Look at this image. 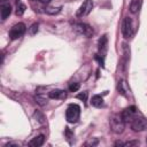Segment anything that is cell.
Here are the masks:
<instances>
[{"label":"cell","instance_id":"obj_4","mask_svg":"<svg viewBox=\"0 0 147 147\" xmlns=\"http://www.w3.org/2000/svg\"><path fill=\"white\" fill-rule=\"evenodd\" d=\"M72 28H74V30H75L77 33L83 34V36H85V37H87V38L92 37V36L94 34L93 28L90 26V25L86 24V23H75Z\"/></svg>","mask_w":147,"mask_h":147},{"label":"cell","instance_id":"obj_2","mask_svg":"<svg viewBox=\"0 0 147 147\" xmlns=\"http://www.w3.org/2000/svg\"><path fill=\"white\" fill-rule=\"evenodd\" d=\"M80 116V107L77 103H71L65 110V118L69 123H76Z\"/></svg>","mask_w":147,"mask_h":147},{"label":"cell","instance_id":"obj_11","mask_svg":"<svg viewBox=\"0 0 147 147\" xmlns=\"http://www.w3.org/2000/svg\"><path fill=\"white\" fill-rule=\"evenodd\" d=\"M0 11H1V18L6 20L11 13V6L8 2H3L1 5V7H0Z\"/></svg>","mask_w":147,"mask_h":147},{"label":"cell","instance_id":"obj_5","mask_svg":"<svg viewBox=\"0 0 147 147\" xmlns=\"http://www.w3.org/2000/svg\"><path fill=\"white\" fill-rule=\"evenodd\" d=\"M122 33L125 39H129L133 36L134 29H133V22L130 17H125L122 23Z\"/></svg>","mask_w":147,"mask_h":147},{"label":"cell","instance_id":"obj_16","mask_svg":"<svg viewBox=\"0 0 147 147\" xmlns=\"http://www.w3.org/2000/svg\"><path fill=\"white\" fill-rule=\"evenodd\" d=\"M117 88H118V92H119L122 95H126L127 88H126V84H125V82H124V80L118 82V86H117Z\"/></svg>","mask_w":147,"mask_h":147},{"label":"cell","instance_id":"obj_7","mask_svg":"<svg viewBox=\"0 0 147 147\" xmlns=\"http://www.w3.org/2000/svg\"><path fill=\"white\" fill-rule=\"evenodd\" d=\"M93 9V0H85L80 7L77 9L76 11V16L77 17H83V16H86L91 13V10Z\"/></svg>","mask_w":147,"mask_h":147},{"label":"cell","instance_id":"obj_6","mask_svg":"<svg viewBox=\"0 0 147 147\" xmlns=\"http://www.w3.org/2000/svg\"><path fill=\"white\" fill-rule=\"evenodd\" d=\"M25 31H26L25 24L24 23H17V24H15L10 29V31H9V38L11 40H16V39L21 38L25 33Z\"/></svg>","mask_w":147,"mask_h":147},{"label":"cell","instance_id":"obj_23","mask_svg":"<svg viewBox=\"0 0 147 147\" xmlns=\"http://www.w3.org/2000/svg\"><path fill=\"white\" fill-rule=\"evenodd\" d=\"M136 145H139V141L138 140H133V141H127L124 144V147H127V146H136Z\"/></svg>","mask_w":147,"mask_h":147},{"label":"cell","instance_id":"obj_13","mask_svg":"<svg viewBox=\"0 0 147 147\" xmlns=\"http://www.w3.org/2000/svg\"><path fill=\"white\" fill-rule=\"evenodd\" d=\"M91 105L93 107H96V108L102 107L103 106V98L101 95H93L91 99Z\"/></svg>","mask_w":147,"mask_h":147},{"label":"cell","instance_id":"obj_3","mask_svg":"<svg viewBox=\"0 0 147 147\" xmlns=\"http://www.w3.org/2000/svg\"><path fill=\"white\" fill-rule=\"evenodd\" d=\"M130 125L134 132H141L147 129V118L144 116L136 115L134 118L130 122Z\"/></svg>","mask_w":147,"mask_h":147},{"label":"cell","instance_id":"obj_14","mask_svg":"<svg viewBox=\"0 0 147 147\" xmlns=\"http://www.w3.org/2000/svg\"><path fill=\"white\" fill-rule=\"evenodd\" d=\"M140 6H141V0H132L130 3V11L132 14H137L140 9Z\"/></svg>","mask_w":147,"mask_h":147},{"label":"cell","instance_id":"obj_18","mask_svg":"<svg viewBox=\"0 0 147 147\" xmlns=\"http://www.w3.org/2000/svg\"><path fill=\"white\" fill-rule=\"evenodd\" d=\"M34 117L37 118V121H38L39 123H41V124L45 123V116H44V114L40 113L39 110H36V111H34Z\"/></svg>","mask_w":147,"mask_h":147},{"label":"cell","instance_id":"obj_17","mask_svg":"<svg viewBox=\"0 0 147 147\" xmlns=\"http://www.w3.org/2000/svg\"><path fill=\"white\" fill-rule=\"evenodd\" d=\"M25 9H26L25 5H24V3H22L21 1H18V3H17V7H16V15H18V16H22V15L24 14Z\"/></svg>","mask_w":147,"mask_h":147},{"label":"cell","instance_id":"obj_20","mask_svg":"<svg viewBox=\"0 0 147 147\" xmlns=\"http://www.w3.org/2000/svg\"><path fill=\"white\" fill-rule=\"evenodd\" d=\"M36 101H37V103L40 105V106L47 105V99H46L45 96H42V95H37V96H36Z\"/></svg>","mask_w":147,"mask_h":147},{"label":"cell","instance_id":"obj_26","mask_svg":"<svg viewBox=\"0 0 147 147\" xmlns=\"http://www.w3.org/2000/svg\"><path fill=\"white\" fill-rule=\"evenodd\" d=\"M39 1H40V2H41V3H46V5H47V3H49V2H51V0H39Z\"/></svg>","mask_w":147,"mask_h":147},{"label":"cell","instance_id":"obj_19","mask_svg":"<svg viewBox=\"0 0 147 147\" xmlns=\"http://www.w3.org/2000/svg\"><path fill=\"white\" fill-rule=\"evenodd\" d=\"M79 87H80L79 83L72 82V83H70V84H69V91H70V92H77V91L79 90Z\"/></svg>","mask_w":147,"mask_h":147},{"label":"cell","instance_id":"obj_24","mask_svg":"<svg viewBox=\"0 0 147 147\" xmlns=\"http://www.w3.org/2000/svg\"><path fill=\"white\" fill-rule=\"evenodd\" d=\"M98 142H99V140H98V139H93V140L87 141V142H86V146H96V145H98Z\"/></svg>","mask_w":147,"mask_h":147},{"label":"cell","instance_id":"obj_22","mask_svg":"<svg viewBox=\"0 0 147 147\" xmlns=\"http://www.w3.org/2000/svg\"><path fill=\"white\" fill-rule=\"evenodd\" d=\"M37 32H38V24H32V26L30 28V33L36 34Z\"/></svg>","mask_w":147,"mask_h":147},{"label":"cell","instance_id":"obj_12","mask_svg":"<svg viewBox=\"0 0 147 147\" xmlns=\"http://www.w3.org/2000/svg\"><path fill=\"white\" fill-rule=\"evenodd\" d=\"M44 141H45V136L44 134H39L37 137H34L30 142L29 145L32 146V147H40L44 145Z\"/></svg>","mask_w":147,"mask_h":147},{"label":"cell","instance_id":"obj_15","mask_svg":"<svg viewBox=\"0 0 147 147\" xmlns=\"http://www.w3.org/2000/svg\"><path fill=\"white\" fill-rule=\"evenodd\" d=\"M61 7H46L45 8V13L49 14V15H56L61 11Z\"/></svg>","mask_w":147,"mask_h":147},{"label":"cell","instance_id":"obj_9","mask_svg":"<svg viewBox=\"0 0 147 147\" xmlns=\"http://www.w3.org/2000/svg\"><path fill=\"white\" fill-rule=\"evenodd\" d=\"M107 45H108V39H107V36L103 34L100 39H99V42H98V48H99V53L101 56L105 57V54L107 52Z\"/></svg>","mask_w":147,"mask_h":147},{"label":"cell","instance_id":"obj_25","mask_svg":"<svg viewBox=\"0 0 147 147\" xmlns=\"http://www.w3.org/2000/svg\"><path fill=\"white\" fill-rule=\"evenodd\" d=\"M13 146H14V147H17V145H16V144H13V142H8V144H6L3 147H13Z\"/></svg>","mask_w":147,"mask_h":147},{"label":"cell","instance_id":"obj_1","mask_svg":"<svg viewBox=\"0 0 147 147\" xmlns=\"http://www.w3.org/2000/svg\"><path fill=\"white\" fill-rule=\"evenodd\" d=\"M110 129L114 133L116 134H119L124 131V127H125V122L123 119V116L122 114H114L111 117H110Z\"/></svg>","mask_w":147,"mask_h":147},{"label":"cell","instance_id":"obj_8","mask_svg":"<svg viewBox=\"0 0 147 147\" xmlns=\"http://www.w3.org/2000/svg\"><path fill=\"white\" fill-rule=\"evenodd\" d=\"M136 115H137V108L134 106H131V107L125 108L123 110V113H122V116H123V119H124L125 123L131 122L134 118Z\"/></svg>","mask_w":147,"mask_h":147},{"label":"cell","instance_id":"obj_27","mask_svg":"<svg viewBox=\"0 0 147 147\" xmlns=\"http://www.w3.org/2000/svg\"><path fill=\"white\" fill-rule=\"evenodd\" d=\"M146 142H147V138H146Z\"/></svg>","mask_w":147,"mask_h":147},{"label":"cell","instance_id":"obj_10","mask_svg":"<svg viewBox=\"0 0 147 147\" xmlns=\"http://www.w3.org/2000/svg\"><path fill=\"white\" fill-rule=\"evenodd\" d=\"M48 96H49L51 99H65V96H67V92L63 91V90H59V88H56V90L51 91V92L48 93Z\"/></svg>","mask_w":147,"mask_h":147},{"label":"cell","instance_id":"obj_21","mask_svg":"<svg viewBox=\"0 0 147 147\" xmlns=\"http://www.w3.org/2000/svg\"><path fill=\"white\" fill-rule=\"evenodd\" d=\"M87 96H88V93H87V92H80L79 94H77V96H76V98L85 102V101L87 100Z\"/></svg>","mask_w":147,"mask_h":147}]
</instances>
